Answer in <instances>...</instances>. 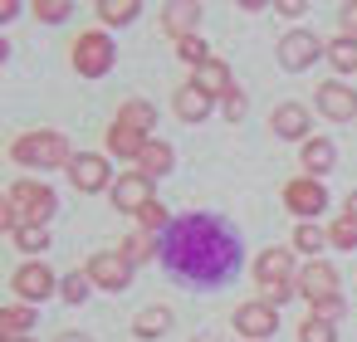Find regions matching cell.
Instances as JSON below:
<instances>
[{
    "label": "cell",
    "instance_id": "obj_1",
    "mask_svg": "<svg viewBox=\"0 0 357 342\" xmlns=\"http://www.w3.org/2000/svg\"><path fill=\"white\" fill-rule=\"evenodd\" d=\"M162 259L191 283H225L240 269V240L215 215H181L162 240Z\"/></svg>",
    "mask_w": 357,
    "mask_h": 342
},
{
    "label": "cell",
    "instance_id": "obj_2",
    "mask_svg": "<svg viewBox=\"0 0 357 342\" xmlns=\"http://www.w3.org/2000/svg\"><path fill=\"white\" fill-rule=\"evenodd\" d=\"M255 283H259V293H264L269 308H279L284 298H294V254H289L284 244L264 249V254L255 259Z\"/></svg>",
    "mask_w": 357,
    "mask_h": 342
},
{
    "label": "cell",
    "instance_id": "obj_3",
    "mask_svg": "<svg viewBox=\"0 0 357 342\" xmlns=\"http://www.w3.org/2000/svg\"><path fill=\"white\" fill-rule=\"evenodd\" d=\"M10 157H15L20 166L50 171V166H69V142H64L59 132H25V137H15Z\"/></svg>",
    "mask_w": 357,
    "mask_h": 342
},
{
    "label": "cell",
    "instance_id": "obj_4",
    "mask_svg": "<svg viewBox=\"0 0 357 342\" xmlns=\"http://www.w3.org/2000/svg\"><path fill=\"white\" fill-rule=\"evenodd\" d=\"M113 59H118V49H113V40H108V35L89 30V35H79V40H74V69H79L84 79H103V74L113 69Z\"/></svg>",
    "mask_w": 357,
    "mask_h": 342
},
{
    "label": "cell",
    "instance_id": "obj_5",
    "mask_svg": "<svg viewBox=\"0 0 357 342\" xmlns=\"http://www.w3.org/2000/svg\"><path fill=\"white\" fill-rule=\"evenodd\" d=\"M84 274L93 279V288H108V293H123V288L132 283V264H128L118 249H98Z\"/></svg>",
    "mask_w": 357,
    "mask_h": 342
},
{
    "label": "cell",
    "instance_id": "obj_6",
    "mask_svg": "<svg viewBox=\"0 0 357 342\" xmlns=\"http://www.w3.org/2000/svg\"><path fill=\"white\" fill-rule=\"evenodd\" d=\"M10 201L30 215V225H45V220L59 210V201H54V191H50L45 181H15V186H10Z\"/></svg>",
    "mask_w": 357,
    "mask_h": 342
},
{
    "label": "cell",
    "instance_id": "obj_7",
    "mask_svg": "<svg viewBox=\"0 0 357 342\" xmlns=\"http://www.w3.org/2000/svg\"><path fill=\"white\" fill-rule=\"evenodd\" d=\"M69 181H74V191H84V196H93V191H113L108 162H103L98 152H79V157L69 162Z\"/></svg>",
    "mask_w": 357,
    "mask_h": 342
},
{
    "label": "cell",
    "instance_id": "obj_8",
    "mask_svg": "<svg viewBox=\"0 0 357 342\" xmlns=\"http://www.w3.org/2000/svg\"><path fill=\"white\" fill-rule=\"evenodd\" d=\"M318 54H323V45H318L308 30H294V35H284V40H279V64H284L289 74H303Z\"/></svg>",
    "mask_w": 357,
    "mask_h": 342
},
{
    "label": "cell",
    "instance_id": "obj_9",
    "mask_svg": "<svg viewBox=\"0 0 357 342\" xmlns=\"http://www.w3.org/2000/svg\"><path fill=\"white\" fill-rule=\"evenodd\" d=\"M108 196H113V205H118L123 215H142V205L152 201V181H147L142 171H128V176H118V181H113V191H108Z\"/></svg>",
    "mask_w": 357,
    "mask_h": 342
},
{
    "label": "cell",
    "instance_id": "obj_10",
    "mask_svg": "<svg viewBox=\"0 0 357 342\" xmlns=\"http://www.w3.org/2000/svg\"><path fill=\"white\" fill-rule=\"evenodd\" d=\"M298 293H303L308 303H328V298H337V269L323 264V259H313V264L298 274Z\"/></svg>",
    "mask_w": 357,
    "mask_h": 342
},
{
    "label": "cell",
    "instance_id": "obj_11",
    "mask_svg": "<svg viewBox=\"0 0 357 342\" xmlns=\"http://www.w3.org/2000/svg\"><path fill=\"white\" fill-rule=\"evenodd\" d=\"M284 205H289L294 215H318V210L328 205V191H323V181L303 176V181H289V186H284Z\"/></svg>",
    "mask_w": 357,
    "mask_h": 342
},
{
    "label": "cell",
    "instance_id": "obj_12",
    "mask_svg": "<svg viewBox=\"0 0 357 342\" xmlns=\"http://www.w3.org/2000/svg\"><path fill=\"white\" fill-rule=\"evenodd\" d=\"M54 274L45 269V264H25V269H15V279H10V288L25 298V303H45L50 293H54Z\"/></svg>",
    "mask_w": 357,
    "mask_h": 342
},
{
    "label": "cell",
    "instance_id": "obj_13",
    "mask_svg": "<svg viewBox=\"0 0 357 342\" xmlns=\"http://www.w3.org/2000/svg\"><path fill=\"white\" fill-rule=\"evenodd\" d=\"M235 327H240L250 342H264V337L279 327V318H274V308L259 298V303H240V308H235Z\"/></svg>",
    "mask_w": 357,
    "mask_h": 342
},
{
    "label": "cell",
    "instance_id": "obj_14",
    "mask_svg": "<svg viewBox=\"0 0 357 342\" xmlns=\"http://www.w3.org/2000/svg\"><path fill=\"white\" fill-rule=\"evenodd\" d=\"M318 113L323 118H333V123H347V118H357V88H347V84H323L318 88Z\"/></svg>",
    "mask_w": 357,
    "mask_h": 342
},
{
    "label": "cell",
    "instance_id": "obj_15",
    "mask_svg": "<svg viewBox=\"0 0 357 342\" xmlns=\"http://www.w3.org/2000/svg\"><path fill=\"white\" fill-rule=\"evenodd\" d=\"M196 25H201V6H191V0H176V6L162 10V30L176 35V45L181 40H196Z\"/></svg>",
    "mask_w": 357,
    "mask_h": 342
},
{
    "label": "cell",
    "instance_id": "obj_16",
    "mask_svg": "<svg viewBox=\"0 0 357 342\" xmlns=\"http://www.w3.org/2000/svg\"><path fill=\"white\" fill-rule=\"evenodd\" d=\"M147 142H152V137H147V132H137V127H132V123H123V118L108 127V152H113V157H132V162H137V157L147 152Z\"/></svg>",
    "mask_w": 357,
    "mask_h": 342
},
{
    "label": "cell",
    "instance_id": "obj_17",
    "mask_svg": "<svg viewBox=\"0 0 357 342\" xmlns=\"http://www.w3.org/2000/svg\"><path fill=\"white\" fill-rule=\"evenodd\" d=\"M176 118H181V123H206V118H211V93L196 88V84L176 88Z\"/></svg>",
    "mask_w": 357,
    "mask_h": 342
},
{
    "label": "cell",
    "instance_id": "obj_18",
    "mask_svg": "<svg viewBox=\"0 0 357 342\" xmlns=\"http://www.w3.org/2000/svg\"><path fill=\"white\" fill-rule=\"evenodd\" d=\"M191 84H196V88H206L211 98H230V93H235V88H230V69H225V59H211V64H201Z\"/></svg>",
    "mask_w": 357,
    "mask_h": 342
},
{
    "label": "cell",
    "instance_id": "obj_19",
    "mask_svg": "<svg viewBox=\"0 0 357 342\" xmlns=\"http://www.w3.org/2000/svg\"><path fill=\"white\" fill-rule=\"evenodd\" d=\"M269 127H274L279 137H289V142H298V137L308 132V108H298V103H284V108H274V118H269Z\"/></svg>",
    "mask_w": 357,
    "mask_h": 342
},
{
    "label": "cell",
    "instance_id": "obj_20",
    "mask_svg": "<svg viewBox=\"0 0 357 342\" xmlns=\"http://www.w3.org/2000/svg\"><path fill=\"white\" fill-rule=\"evenodd\" d=\"M333 162H337V152H333V142H328V137L303 142V166H308V176H313V181H318V176H328V171H333Z\"/></svg>",
    "mask_w": 357,
    "mask_h": 342
},
{
    "label": "cell",
    "instance_id": "obj_21",
    "mask_svg": "<svg viewBox=\"0 0 357 342\" xmlns=\"http://www.w3.org/2000/svg\"><path fill=\"white\" fill-rule=\"evenodd\" d=\"M137 171L152 181V176H167L172 171V147L167 142H147V152L137 157Z\"/></svg>",
    "mask_w": 357,
    "mask_h": 342
},
{
    "label": "cell",
    "instance_id": "obj_22",
    "mask_svg": "<svg viewBox=\"0 0 357 342\" xmlns=\"http://www.w3.org/2000/svg\"><path fill=\"white\" fill-rule=\"evenodd\" d=\"M167 327H172V308H162V303H157V308H142V313L132 318V332H137V337H162Z\"/></svg>",
    "mask_w": 357,
    "mask_h": 342
},
{
    "label": "cell",
    "instance_id": "obj_23",
    "mask_svg": "<svg viewBox=\"0 0 357 342\" xmlns=\"http://www.w3.org/2000/svg\"><path fill=\"white\" fill-rule=\"evenodd\" d=\"M118 254H123L128 264H147V259L157 254V235H147V230H137V235H128V240L118 244Z\"/></svg>",
    "mask_w": 357,
    "mask_h": 342
},
{
    "label": "cell",
    "instance_id": "obj_24",
    "mask_svg": "<svg viewBox=\"0 0 357 342\" xmlns=\"http://www.w3.org/2000/svg\"><path fill=\"white\" fill-rule=\"evenodd\" d=\"M93 10H98V15H103L108 25H132L142 6H137V0H98V6H93Z\"/></svg>",
    "mask_w": 357,
    "mask_h": 342
},
{
    "label": "cell",
    "instance_id": "obj_25",
    "mask_svg": "<svg viewBox=\"0 0 357 342\" xmlns=\"http://www.w3.org/2000/svg\"><path fill=\"white\" fill-rule=\"evenodd\" d=\"M123 123H132L137 132H152L157 127V108L152 103H142V98H132V103H123V113H118Z\"/></svg>",
    "mask_w": 357,
    "mask_h": 342
},
{
    "label": "cell",
    "instance_id": "obj_26",
    "mask_svg": "<svg viewBox=\"0 0 357 342\" xmlns=\"http://www.w3.org/2000/svg\"><path fill=\"white\" fill-rule=\"evenodd\" d=\"M294 249H303V254H313V259H318V254L328 249V235H323L318 225H308V220H303V225L294 230Z\"/></svg>",
    "mask_w": 357,
    "mask_h": 342
},
{
    "label": "cell",
    "instance_id": "obj_27",
    "mask_svg": "<svg viewBox=\"0 0 357 342\" xmlns=\"http://www.w3.org/2000/svg\"><path fill=\"white\" fill-rule=\"evenodd\" d=\"M35 322V313L30 308H6V313H0V337H6V342H15L25 327Z\"/></svg>",
    "mask_w": 357,
    "mask_h": 342
},
{
    "label": "cell",
    "instance_id": "obj_28",
    "mask_svg": "<svg viewBox=\"0 0 357 342\" xmlns=\"http://www.w3.org/2000/svg\"><path fill=\"white\" fill-rule=\"evenodd\" d=\"M10 240H15V249H25V254H40V249H50V235H45V225H20Z\"/></svg>",
    "mask_w": 357,
    "mask_h": 342
},
{
    "label": "cell",
    "instance_id": "obj_29",
    "mask_svg": "<svg viewBox=\"0 0 357 342\" xmlns=\"http://www.w3.org/2000/svg\"><path fill=\"white\" fill-rule=\"evenodd\" d=\"M328 59H333L337 74H352L357 69V40H333L328 45Z\"/></svg>",
    "mask_w": 357,
    "mask_h": 342
},
{
    "label": "cell",
    "instance_id": "obj_30",
    "mask_svg": "<svg viewBox=\"0 0 357 342\" xmlns=\"http://www.w3.org/2000/svg\"><path fill=\"white\" fill-rule=\"evenodd\" d=\"M328 244H337V249H357V220H352L347 210L333 220V230H328Z\"/></svg>",
    "mask_w": 357,
    "mask_h": 342
},
{
    "label": "cell",
    "instance_id": "obj_31",
    "mask_svg": "<svg viewBox=\"0 0 357 342\" xmlns=\"http://www.w3.org/2000/svg\"><path fill=\"white\" fill-rule=\"evenodd\" d=\"M298 342H337V327L333 322H323V318H313L308 313V322L298 327Z\"/></svg>",
    "mask_w": 357,
    "mask_h": 342
},
{
    "label": "cell",
    "instance_id": "obj_32",
    "mask_svg": "<svg viewBox=\"0 0 357 342\" xmlns=\"http://www.w3.org/2000/svg\"><path fill=\"white\" fill-rule=\"evenodd\" d=\"M137 220H142V230H147V235H157V230H172V215H167V205H157V201H147Z\"/></svg>",
    "mask_w": 357,
    "mask_h": 342
},
{
    "label": "cell",
    "instance_id": "obj_33",
    "mask_svg": "<svg viewBox=\"0 0 357 342\" xmlns=\"http://www.w3.org/2000/svg\"><path fill=\"white\" fill-rule=\"evenodd\" d=\"M89 288H93V279H89V274H79V269L59 283V293H64L69 303H84V298H89Z\"/></svg>",
    "mask_w": 357,
    "mask_h": 342
},
{
    "label": "cell",
    "instance_id": "obj_34",
    "mask_svg": "<svg viewBox=\"0 0 357 342\" xmlns=\"http://www.w3.org/2000/svg\"><path fill=\"white\" fill-rule=\"evenodd\" d=\"M69 10H74L69 0H35V15H40L45 25H59V20H64Z\"/></svg>",
    "mask_w": 357,
    "mask_h": 342
},
{
    "label": "cell",
    "instance_id": "obj_35",
    "mask_svg": "<svg viewBox=\"0 0 357 342\" xmlns=\"http://www.w3.org/2000/svg\"><path fill=\"white\" fill-rule=\"evenodd\" d=\"M176 54H181L186 64H196V69H201V64H211V49H206L201 40H181V45H176Z\"/></svg>",
    "mask_w": 357,
    "mask_h": 342
},
{
    "label": "cell",
    "instance_id": "obj_36",
    "mask_svg": "<svg viewBox=\"0 0 357 342\" xmlns=\"http://www.w3.org/2000/svg\"><path fill=\"white\" fill-rule=\"evenodd\" d=\"M347 313V303L342 298H328V303H313V318H323V322H337Z\"/></svg>",
    "mask_w": 357,
    "mask_h": 342
},
{
    "label": "cell",
    "instance_id": "obj_37",
    "mask_svg": "<svg viewBox=\"0 0 357 342\" xmlns=\"http://www.w3.org/2000/svg\"><path fill=\"white\" fill-rule=\"evenodd\" d=\"M220 103H225V118H230V123H240V118H245V108H250V103H245V93H240V88H235V93H230V98H220Z\"/></svg>",
    "mask_w": 357,
    "mask_h": 342
},
{
    "label": "cell",
    "instance_id": "obj_38",
    "mask_svg": "<svg viewBox=\"0 0 357 342\" xmlns=\"http://www.w3.org/2000/svg\"><path fill=\"white\" fill-rule=\"evenodd\" d=\"M342 40H357V0L342 6Z\"/></svg>",
    "mask_w": 357,
    "mask_h": 342
},
{
    "label": "cell",
    "instance_id": "obj_39",
    "mask_svg": "<svg viewBox=\"0 0 357 342\" xmlns=\"http://www.w3.org/2000/svg\"><path fill=\"white\" fill-rule=\"evenodd\" d=\"M274 10H279V15H303L308 6H303V0H279V6H274Z\"/></svg>",
    "mask_w": 357,
    "mask_h": 342
},
{
    "label": "cell",
    "instance_id": "obj_40",
    "mask_svg": "<svg viewBox=\"0 0 357 342\" xmlns=\"http://www.w3.org/2000/svg\"><path fill=\"white\" fill-rule=\"evenodd\" d=\"M54 342H93V337H84V332H59Z\"/></svg>",
    "mask_w": 357,
    "mask_h": 342
},
{
    "label": "cell",
    "instance_id": "obj_41",
    "mask_svg": "<svg viewBox=\"0 0 357 342\" xmlns=\"http://www.w3.org/2000/svg\"><path fill=\"white\" fill-rule=\"evenodd\" d=\"M347 215H352V220H357V191H352V196H347Z\"/></svg>",
    "mask_w": 357,
    "mask_h": 342
},
{
    "label": "cell",
    "instance_id": "obj_42",
    "mask_svg": "<svg viewBox=\"0 0 357 342\" xmlns=\"http://www.w3.org/2000/svg\"><path fill=\"white\" fill-rule=\"evenodd\" d=\"M196 342H220V337H211V332H206V337H196Z\"/></svg>",
    "mask_w": 357,
    "mask_h": 342
},
{
    "label": "cell",
    "instance_id": "obj_43",
    "mask_svg": "<svg viewBox=\"0 0 357 342\" xmlns=\"http://www.w3.org/2000/svg\"><path fill=\"white\" fill-rule=\"evenodd\" d=\"M15 342H25V337H15Z\"/></svg>",
    "mask_w": 357,
    "mask_h": 342
}]
</instances>
